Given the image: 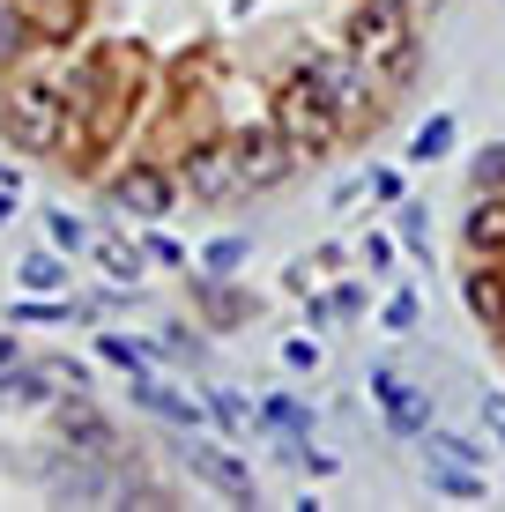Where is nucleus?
<instances>
[{
	"label": "nucleus",
	"mask_w": 505,
	"mask_h": 512,
	"mask_svg": "<svg viewBox=\"0 0 505 512\" xmlns=\"http://www.w3.org/2000/svg\"><path fill=\"white\" fill-rule=\"evenodd\" d=\"M342 52H350L364 75H379L387 90H394V82H409L416 60H424V45H416V30H409V0H357Z\"/></svg>",
	"instance_id": "nucleus-1"
},
{
	"label": "nucleus",
	"mask_w": 505,
	"mask_h": 512,
	"mask_svg": "<svg viewBox=\"0 0 505 512\" xmlns=\"http://www.w3.org/2000/svg\"><path fill=\"white\" fill-rule=\"evenodd\" d=\"M60 119H67V90L52 75H8L0 82V134L23 156H45L60 141Z\"/></svg>",
	"instance_id": "nucleus-2"
},
{
	"label": "nucleus",
	"mask_w": 505,
	"mask_h": 512,
	"mask_svg": "<svg viewBox=\"0 0 505 512\" xmlns=\"http://www.w3.org/2000/svg\"><path fill=\"white\" fill-rule=\"evenodd\" d=\"M275 127H283V134H290V149H298L305 164H312V156H327V149L342 141V127H350V119H342L335 104H327V97L298 75V67H290V75L275 82Z\"/></svg>",
	"instance_id": "nucleus-3"
},
{
	"label": "nucleus",
	"mask_w": 505,
	"mask_h": 512,
	"mask_svg": "<svg viewBox=\"0 0 505 512\" xmlns=\"http://www.w3.org/2000/svg\"><path fill=\"white\" fill-rule=\"evenodd\" d=\"M104 201L142 216V223H164L171 208H179V171H164L156 156H134V164H119L112 179H104Z\"/></svg>",
	"instance_id": "nucleus-4"
},
{
	"label": "nucleus",
	"mask_w": 505,
	"mask_h": 512,
	"mask_svg": "<svg viewBox=\"0 0 505 512\" xmlns=\"http://www.w3.org/2000/svg\"><path fill=\"white\" fill-rule=\"evenodd\" d=\"M231 164H238V186H246V193H268V186H283L305 156L290 149V134L268 119V127H238L231 134Z\"/></svg>",
	"instance_id": "nucleus-5"
},
{
	"label": "nucleus",
	"mask_w": 505,
	"mask_h": 512,
	"mask_svg": "<svg viewBox=\"0 0 505 512\" xmlns=\"http://www.w3.org/2000/svg\"><path fill=\"white\" fill-rule=\"evenodd\" d=\"M179 468L194 475V483H208L216 498H231V505H253V468L238 461V453H223L216 438H179Z\"/></svg>",
	"instance_id": "nucleus-6"
},
{
	"label": "nucleus",
	"mask_w": 505,
	"mask_h": 512,
	"mask_svg": "<svg viewBox=\"0 0 505 512\" xmlns=\"http://www.w3.org/2000/svg\"><path fill=\"white\" fill-rule=\"evenodd\" d=\"M372 401H379V416H387L394 438H424L431 431V394H424V386H409L394 364H379V372H372Z\"/></svg>",
	"instance_id": "nucleus-7"
},
{
	"label": "nucleus",
	"mask_w": 505,
	"mask_h": 512,
	"mask_svg": "<svg viewBox=\"0 0 505 512\" xmlns=\"http://www.w3.org/2000/svg\"><path fill=\"white\" fill-rule=\"evenodd\" d=\"M179 186L194 193V201H231L238 186V164H231V141H194V149L179 156Z\"/></svg>",
	"instance_id": "nucleus-8"
},
{
	"label": "nucleus",
	"mask_w": 505,
	"mask_h": 512,
	"mask_svg": "<svg viewBox=\"0 0 505 512\" xmlns=\"http://www.w3.org/2000/svg\"><path fill=\"white\" fill-rule=\"evenodd\" d=\"M298 75H305L327 104H335L342 119H357V104H364V67L350 60V52H305V60H298Z\"/></svg>",
	"instance_id": "nucleus-9"
},
{
	"label": "nucleus",
	"mask_w": 505,
	"mask_h": 512,
	"mask_svg": "<svg viewBox=\"0 0 505 512\" xmlns=\"http://www.w3.org/2000/svg\"><path fill=\"white\" fill-rule=\"evenodd\" d=\"M127 394L142 401L149 416H164V423H186V431H194V423L208 416V401H201V394H186V386H171V379H156V372L127 379Z\"/></svg>",
	"instance_id": "nucleus-10"
},
{
	"label": "nucleus",
	"mask_w": 505,
	"mask_h": 512,
	"mask_svg": "<svg viewBox=\"0 0 505 512\" xmlns=\"http://www.w3.org/2000/svg\"><path fill=\"white\" fill-rule=\"evenodd\" d=\"M60 446H75L82 461H104L119 438H112V423H104L97 409H82V394H67V409H60Z\"/></svg>",
	"instance_id": "nucleus-11"
},
{
	"label": "nucleus",
	"mask_w": 505,
	"mask_h": 512,
	"mask_svg": "<svg viewBox=\"0 0 505 512\" xmlns=\"http://www.w3.org/2000/svg\"><path fill=\"white\" fill-rule=\"evenodd\" d=\"M461 245L476 260H498L505 253V193H476V208L461 216Z\"/></svg>",
	"instance_id": "nucleus-12"
},
{
	"label": "nucleus",
	"mask_w": 505,
	"mask_h": 512,
	"mask_svg": "<svg viewBox=\"0 0 505 512\" xmlns=\"http://www.w3.org/2000/svg\"><path fill=\"white\" fill-rule=\"evenodd\" d=\"M461 305H468V320H476V327L505 334V268H468L461 275Z\"/></svg>",
	"instance_id": "nucleus-13"
},
{
	"label": "nucleus",
	"mask_w": 505,
	"mask_h": 512,
	"mask_svg": "<svg viewBox=\"0 0 505 512\" xmlns=\"http://www.w3.org/2000/svg\"><path fill=\"white\" fill-rule=\"evenodd\" d=\"M90 260L104 268V282H112V290H142V245H119V238H90Z\"/></svg>",
	"instance_id": "nucleus-14"
},
{
	"label": "nucleus",
	"mask_w": 505,
	"mask_h": 512,
	"mask_svg": "<svg viewBox=\"0 0 505 512\" xmlns=\"http://www.w3.org/2000/svg\"><path fill=\"white\" fill-rule=\"evenodd\" d=\"M416 468H424V483L439 490V498H476L483 505V468H454V461H439V453H424V446H416Z\"/></svg>",
	"instance_id": "nucleus-15"
},
{
	"label": "nucleus",
	"mask_w": 505,
	"mask_h": 512,
	"mask_svg": "<svg viewBox=\"0 0 505 512\" xmlns=\"http://www.w3.org/2000/svg\"><path fill=\"white\" fill-rule=\"evenodd\" d=\"M52 498H112V475L104 468H45Z\"/></svg>",
	"instance_id": "nucleus-16"
},
{
	"label": "nucleus",
	"mask_w": 505,
	"mask_h": 512,
	"mask_svg": "<svg viewBox=\"0 0 505 512\" xmlns=\"http://www.w3.org/2000/svg\"><path fill=\"white\" fill-rule=\"evenodd\" d=\"M260 423H268L275 438H305L312 431V409L298 394H268V401H260Z\"/></svg>",
	"instance_id": "nucleus-17"
},
{
	"label": "nucleus",
	"mask_w": 505,
	"mask_h": 512,
	"mask_svg": "<svg viewBox=\"0 0 505 512\" xmlns=\"http://www.w3.org/2000/svg\"><path fill=\"white\" fill-rule=\"evenodd\" d=\"M97 357L112 364V372H127V379H142V372H156V364H149V349L134 342V334H97Z\"/></svg>",
	"instance_id": "nucleus-18"
},
{
	"label": "nucleus",
	"mask_w": 505,
	"mask_h": 512,
	"mask_svg": "<svg viewBox=\"0 0 505 512\" xmlns=\"http://www.w3.org/2000/svg\"><path fill=\"white\" fill-rule=\"evenodd\" d=\"M15 275H23L30 297H52V290L67 282V268H60V253H52V245H45V253H30V260H15Z\"/></svg>",
	"instance_id": "nucleus-19"
},
{
	"label": "nucleus",
	"mask_w": 505,
	"mask_h": 512,
	"mask_svg": "<svg viewBox=\"0 0 505 512\" xmlns=\"http://www.w3.org/2000/svg\"><path fill=\"white\" fill-rule=\"evenodd\" d=\"M30 38H38V30H30V15L15 8V0H0V67H15V60H23Z\"/></svg>",
	"instance_id": "nucleus-20"
},
{
	"label": "nucleus",
	"mask_w": 505,
	"mask_h": 512,
	"mask_svg": "<svg viewBox=\"0 0 505 512\" xmlns=\"http://www.w3.org/2000/svg\"><path fill=\"white\" fill-rule=\"evenodd\" d=\"M8 320H15V327H60V320H75V305H67L60 290H52V297H15Z\"/></svg>",
	"instance_id": "nucleus-21"
},
{
	"label": "nucleus",
	"mask_w": 505,
	"mask_h": 512,
	"mask_svg": "<svg viewBox=\"0 0 505 512\" xmlns=\"http://www.w3.org/2000/svg\"><path fill=\"white\" fill-rule=\"evenodd\" d=\"M238 268H246V231H238V238L223 231V238H208V245H201V275H223V282H231Z\"/></svg>",
	"instance_id": "nucleus-22"
},
{
	"label": "nucleus",
	"mask_w": 505,
	"mask_h": 512,
	"mask_svg": "<svg viewBox=\"0 0 505 512\" xmlns=\"http://www.w3.org/2000/svg\"><path fill=\"white\" fill-rule=\"evenodd\" d=\"M424 453H439V461H454V468H483V446L468 431H424Z\"/></svg>",
	"instance_id": "nucleus-23"
},
{
	"label": "nucleus",
	"mask_w": 505,
	"mask_h": 512,
	"mask_svg": "<svg viewBox=\"0 0 505 512\" xmlns=\"http://www.w3.org/2000/svg\"><path fill=\"white\" fill-rule=\"evenodd\" d=\"M75 23H82V0H38V15H30L38 38H75Z\"/></svg>",
	"instance_id": "nucleus-24"
},
{
	"label": "nucleus",
	"mask_w": 505,
	"mask_h": 512,
	"mask_svg": "<svg viewBox=\"0 0 505 512\" xmlns=\"http://www.w3.org/2000/svg\"><path fill=\"white\" fill-rule=\"evenodd\" d=\"M357 305H364V297L350 290V282H342V290H320V297H312V305H305V320H312V327H320V334H327V327H335V320H350V312H357Z\"/></svg>",
	"instance_id": "nucleus-25"
},
{
	"label": "nucleus",
	"mask_w": 505,
	"mask_h": 512,
	"mask_svg": "<svg viewBox=\"0 0 505 512\" xmlns=\"http://www.w3.org/2000/svg\"><path fill=\"white\" fill-rule=\"evenodd\" d=\"M208 416H216L223 431H253V423H260L253 401H246V394H223V386H208Z\"/></svg>",
	"instance_id": "nucleus-26"
},
{
	"label": "nucleus",
	"mask_w": 505,
	"mask_h": 512,
	"mask_svg": "<svg viewBox=\"0 0 505 512\" xmlns=\"http://www.w3.org/2000/svg\"><path fill=\"white\" fill-rule=\"evenodd\" d=\"M446 149H454V119H446V112H431L424 127H416V149H409V156H416V164H439Z\"/></svg>",
	"instance_id": "nucleus-27"
},
{
	"label": "nucleus",
	"mask_w": 505,
	"mask_h": 512,
	"mask_svg": "<svg viewBox=\"0 0 505 512\" xmlns=\"http://www.w3.org/2000/svg\"><path fill=\"white\" fill-rule=\"evenodd\" d=\"M468 193H505V141L476 149V164H468Z\"/></svg>",
	"instance_id": "nucleus-28"
},
{
	"label": "nucleus",
	"mask_w": 505,
	"mask_h": 512,
	"mask_svg": "<svg viewBox=\"0 0 505 512\" xmlns=\"http://www.w3.org/2000/svg\"><path fill=\"white\" fill-rule=\"evenodd\" d=\"M45 245H52V253H90V231H82L67 208H52V216H45Z\"/></svg>",
	"instance_id": "nucleus-29"
},
{
	"label": "nucleus",
	"mask_w": 505,
	"mask_h": 512,
	"mask_svg": "<svg viewBox=\"0 0 505 512\" xmlns=\"http://www.w3.org/2000/svg\"><path fill=\"white\" fill-rule=\"evenodd\" d=\"M379 320H387V334H416V327H424V297H416V290H394Z\"/></svg>",
	"instance_id": "nucleus-30"
},
{
	"label": "nucleus",
	"mask_w": 505,
	"mask_h": 512,
	"mask_svg": "<svg viewBox=\"0 0 505 512\" xmlns=\"http://www.w3.org/2000/svg\"><path fill=\"white\" fill-rule=\"evenodd\" d=\"M394 238L424 253V245H431V216H424V208H416V201H402V208H394Z\"/></svg>",
	"instance_id": "nucleus-31"
},
{
	"label": "nucleus",
	"mask_w": 505,
	"mask_h": 512,
	"mask_svg": "<svg viewBox=\"0 0 505 512\" xmlns=\"http://www.w3.org/2000/svg\"><path fill=\"white\" fill-rule=\"evenodd\" d=\"M142 260H156V268H186V245L164 238V231H149V238H142Z\"/></svg>",
	"instance_id": "nucleus-32"
},
{
	"label": "nucleus",
	"mask_w": 505,
	"mask_h": 512,
	"mask_svg": "<svg viewBox=\"0 0 505 512\" xmlns=\"http://www.w3.org/2000/svg\"><path fill=\"white\" fill-rule=\"evenodd\" d=\"M156 357H171V364L186 357V364H194V357H201V342H194L186 327H164V334H156Z\"/></svg>",
	"instance_id": "nucleus-33"
},
{
	"label": "nucleus",
	"mask_w": 505,
	"mask_h": 512,
	"mask_svg": "<svg viewBox=\"0 0 505 512\" xmlns=\"http://www.w3.org/2000/svg\"><path fill=\"white\" fill-rule=\"evenodd\" d=\"M45 372H52V386H60V394H82V386H90V364H75V357H52Z\"/></svg>",
	"instance_id": "nucleus-34"
},
{
	"label": "nucleus",
	"mask_w": 505,
	"mask_h": 512,
	"mask_svg": "<svg viewBox=\"0 0 505 512\" xmlns=\"http://www.w3.org/2000/svg\"><path fill=\"white\" fill-rule=\"evenodd\" d=\"M476 423H483V438H491V446H505V394H483Z\"/></svg>",
	"instance_id": "nucleus-35"
},
{
	"label": "nucleus",
	"mask_w": 505,
	"mask_h": 512,
	"mask_svg": "<svg viewBox=\"0 0 505 512\" xmlns=\"http://www.w3.org/2000/svg\"><path fill=\"white\" fill-rule=\"evenodd\" d=\"M283 364H290V372H312V364H320V342H312V334H290V342H283Z\"/></svg>",
	"instance_id": "nucleus-36"
},
{
	"label": "nucleus",
	"mask_w": 505,
	"mask_h": 512,
	"mask_svg": "<svg viewBox=\"0 0 505 512\" xmlns=\"http://www.w3.org/2000/svg\"><path fill=\"white\" fill-rule=\"evenodd\" d=\"M357 253H364V268H387V260H394V238H364Z\"/></svg>",
	"instance_id": "nucleus-37"
},
{
	"label": "nucleus",
	"mask_w": 505,
	"mask_h": 512,
	"mask_svg": "<svg viewBox=\"0 0 505 512\" xmlns=\"http://www.w3.org/2000/svg\"><path fill=\"white\" fill-rule=\"evenodd\" d=\"M364 186H372L379 201H402V179H394V171H372V179H364Z\"/></svg>",
	"instance_id": "nucleus-38"
},
{
	"label": "nucleus",
	"mask_w": 505,
	"mask_h": 512,
	"mask_svg": "<svg viewBox=\"0 0 505 512\" xmlns=\"http://www.w3.org/2000/svg\"><path fill=\"white\" fill-rule=\"evenodd\" d=\"M15 364H23V349H15V342H0V379H8Z\"/></svg>",
	"instance_id": "nucleus-39"
},
{
	"label": "nucleus",
	"mask_w": 505,
	"mask_h": 512,
	"mask_svg": "<svg viewBox=\"0 0 505 512\" xmlns=\"http://www.w3.org/2000/svg\"><path fill=\"white\" fill-rule=\"evenodd\" d=\"M15 216V186H0V223H8Z\"/></svg>",
	"instance_id": "nucleus-40"
},
{
	"label": "nucleus",
	"mask_w": 505,
	"mask_h": 512,
	"mask_svg": "<svg viewBox=\"0 0 505 512\" xmlns=\"http://www.w3.org/2000/svg\"><path fill=\"white\" fill-rule=\"evenodd\" d=\"M0 409H8V394H0Z\"/></svg>",
	"instance_id": "nucleus-41"
}]
</instances>
